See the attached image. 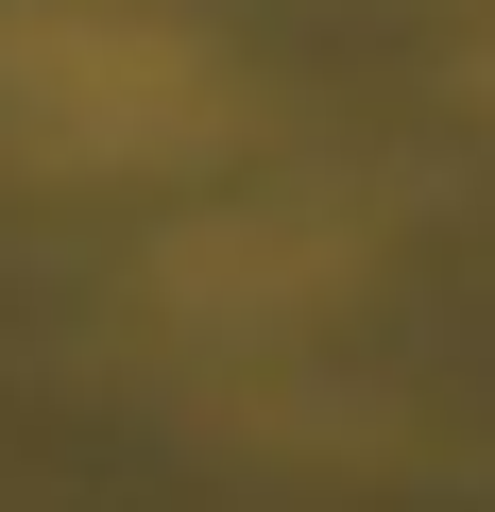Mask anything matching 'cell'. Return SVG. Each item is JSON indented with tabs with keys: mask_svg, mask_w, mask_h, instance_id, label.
Masks as SVG:
<instances>
[{
	"mask_svg": "<svg viewBox=\"0 0 495 512\" xmlns=\"http://www.w3.org/2000/svg\"><path fill=\"white\" fill-rule=\"evenodd\" d=\"M222 120H239V69L154 0H18L0 18V137L52 171H171V154H222Z\"/></svg>",
	"mask_w": 495,
	"mask_h": 512,
	"instance_id": "6da1fadb",
	"label": "cell"
},
{
	"mask_svg": "<svg viewBox=\"0 0 495 512\" xmlns=\"http://www.w3.org/2000/svg\"><path fill=\"white\" fill-rule=\"evenodd\" d=\"M359 274V222L342 205H239V222H188L171 256H154V291L188 308V325H291V308H325Z\"/></svg>",
	"mask_w": 495,
	"mask_h": 512,
	"instance_id": "7a4b0ae2",
	"label": "cell"
}]
</instances>
